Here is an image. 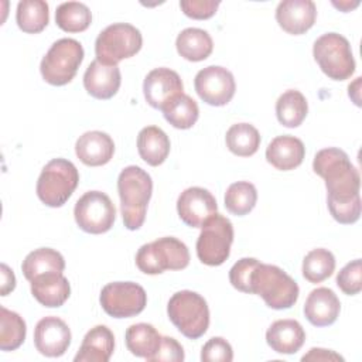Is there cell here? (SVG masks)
Returning <instances> with one entry per match:
<instances>
[{
  "instance_id": "obj_1",
  "label": "cell",
  "mask_w": 362,
  "mask_h": 362,
  "mask_svg": "<svg viewBox=\"0 0 362 362\" xmlns=\"http://www.w3.org/2000/svg\"><path fill=\"white\" fill-rule=\"evenodd\" d=\"M313 170L325 181L327 202L349 201L359 197L361 177L345 151L337 147L320 150L314 157Z\"/></svg>"
},
{
  "instance_id": "obj_2",
  "label": "cell",
  "mask_w": 362,
  "mask_h": 362,
  "mask_svg": "<svg viewBox=\"0 0 362 362\" xmlns=\"http://www.w3.org/2000/svg\"><path fill=\"white\" fill-rule=\"evenodd\" d=\"M117 192L124 226L129 230L140 229L144 223L153 192L150 174L137 165L123 168L117 177Z\"/></svg>"
},
{
  "instance_id": "obj_3",
  "label": "cell",
  "mask_w": 362,
  "mask_h": 362,
  "mask_svg": "<svg viewBox=\"0 0 362 362\" xmlns=\"http://www.w3.org/2000/svg\"><path fill=\"white\" fill-rule=\"evenodd\" d=\"M249 294L260 296L273 310H286L296 304L300 288L283 269L259 262L250 274Z\"/></svg>"
},
{
  "instance_id": "obj_4",
  "label": "cell",
  "mask_w": 362,
  "mask_h": 362,
  "mask_svg": "<svg viewBox=\"0 0 362 362\" xmlns=\"http://www.w3.org/2000/svg\"><path fill=\"white\" fill-rule=\"evenodd\" d=\"M167 314L175 328L189 339H198L209 327V308L202 296L191 290H181L171 296Z\"/></svg>"
},
{
  "instance_id": "obj_5",
  "label": "cell",
  "mask_w": 362,
  "mask_h": 362,
  "mask_svg": "<svg viewBox=\"0 0 362 362\" xmlns=\"http://www.w3.org/2000/svg\"><path fill=\"white\" fill-rule=\"evenodd\" d=\"M79 182V173L74 163L65 158L48 161L37 180V197L51 208L62 206L74 194Z\"/></svg>"
},
{
  "instance_id": "obj_6",
  "label": "cell",
  "mask_w": 362,
  "mask_h": 362,
  "mask_svg": "<svg viewBox=\"0 0 362 362\" xmlns=\"http://www.w3.org/2000/svg\"><path fill=\"white\" fill-rule=\"evenodd\" d=\"M188 263L189 252L187 245L173 236H164L144 243L136 253V266L146 274H160L165 270H182Z\"/></svg>"
},
{
  "instance_id": "obj_7",
  "label": "cell",
  "mask_w": 362,
  "mask_h": 362,
  "mask_svg": "<svg viewBox=\"0 0 362 362\" xmlns=\"http://www.w3.org/2000/svg\"><path fill=\"white\" fill-rule=\"evenodd\" d=\"M83 61V47L74 38L55 41L40 64L44 81L54 86L69 83Z\"/></svg>"
},
{
  "instance_id": "obj_8",
  "label": "cell",
  "mask_w": 362,
  "mask_h": 362,
  "mask_svg": "<svg viewBox=\"0 0 362 362\" xmlns=\"http://www.w3.org/2000/svg\"><path fill=\"white\" fill-rule=\"evenodd\" d=\"M313 55L329 79L345 81L355 72L351 44L338 33H327L318 37L313 45Z\"/></svg>"
},
{
  "instance_id": "obj_9",
  "label": "cell",
  "mask_w": 362,
  "mask_h": 362,
  "mask_svg": "<svg viewBox=\"0 0 362 362\" xmlns=\"http://www.w3.org/2000/svg\"><path fill=\"white\" fill-rule=\"evenodd\" d=\"M140 31L129 23H115L99 33L95 41L96 59L106 65H117L141 48Z\"/></svg>"
},
{
  "instance_id": "obj_10",
  "label": "cell",
  "mask_w": 362,
  "mask_h": 362,
  "mask_svg": "<svg viewBox=\"0 0 362 362\" xmlns=\"http://www.w3.org/2000/svg\"><path fill=\"white\" fill-rule=\"evenodd\" d=\"M232 242V222L216 212L201 226L197 239V256L206 266H221L230 255Z\"/></svg>"
},
{
  "instance_id": "obj_11",
  "label": "cell",
  "mask_w": 362,
  "mask_h": 362,
  "mask_svg": "<svg viewBox=\"0 0 362 362\" xmlns=\"http://www.w3.org/2000/svg\"><path fill=\"white\" fill-rule=\"evenodd\" d=\"M75 222L86 233L100 235L107 232L116 219V208L107 194L88 191L75 204Z\"/></svg>"
},
{
  "instance_id": "obj_12",
  "label": "cell",
  "mask_w": 362,
  "mask_h": 362,
  "mask_svg": "<svg viewBox=\"0 0 362 362\" xmlns=\"http://www.w3.org/2000/svg\"><path fill=\"white\" fill-rule=\"evenodd\" d=\"M105 313L113 318H129L140 314L147 304L144 288L133 281L107 283L99 297Z\"/></svg>"
},
{
  "instance_id": "obj_13",
  "label": "cell",
  "mask_w": 362,
  "mask_h": 362,
  "mask_svg": "<svg viewBox=\"0 0 362 362\" xmlns=\"http://www.w3.org/2000/svg\"><path fill=\"white\" fill-rule=\"evenodd\" d=\"M194 88L205 103L211 106H225L232 100L236 83L229 69L209 65L198 71L194 79Z\"/></svg>"
},
{
  "instance_id": "obj_14",
  "label": "cell",
  "mask_w": 362,
  "mask_h": 362,
  "mask_svg": "<svg viewBox=\"0 0 362 362\" xmlns=\"http://www.w3.org/2000/svg\"><path fill=\"white\" fill-rule=\"evenodd\" d=\"M216 211L218 204L215 197L202 187H189L177 199L178 216L191 228H201Z\"/></svg>"
},
{
  "instance_id": "obj_15",
  "label": "cell",
  "mask_w": 362,
  "mask_h": 362,
  "mask_svg": "<svg viewBox=\"0 0 362 362\" xmlns=\"http://www.w3.org/2000/svg\"><path fill=\"white\" fill-rule=\"evenodd\" d=\"M143 93L151 107L161 110L171 99L184 93V85L175 71L170 68H156L146 75Z\"/></svg>"
},
{
  "instance_id": "obj_16",
  "label": "cell",
  "mask_w": 362,
  "mask_h": 362,
  "mask_svg": "<svg viewBox=\"0 0 362 362\" xmlns=\"http://www.w3.org/2000/svg\"><path fill=\"white\" fill-rule=\"evenodd\" d=\"M71 329L58 317L41 318L34 329V345L41 355L57 358L66 352L71 344Z\"/></svg>"
},
{
  "instance_id": "obj_17",
  "label": "cell",
  "mask_w": 362,
  "mask_h": 362,
  "mask_svg": "<svg viewBox=\"0 0 362 362\" xmlns=\"http://www.w3.org/2000/svg\"><path fill=\"white\" fill-rule=\"evenodd\" d=\"M317 18V7L311 0H283L276 8L279 25L288 34L300 35L308 31Z\"/></svg>"
},
{
  "instance_id": "obj_18",
  "label": "cell",
  "mask_w": 362,
  "mask_h": 362,
  "mask_svg": "<svg viewBox=\"0 0 362 362\" xmlns=\"http://www.w3.org/2000/svg\"><path fill=\"white\" fill-rule=\"evenodd\" d=\"M120 82L122 75L117 65H106L98 59H93L83 74L86 92L100 100L113 98L120 88Z\"/></svg>"
},
{
  "instance_id": "obj_19",
  "label": "cell",
  "mask_w": 362,
  "mask_h": 362,
  "mask_svg": "<svg viewBox=\"0 0 362 362\" xmlns=\"http://www.w3.org/2000/svg\"><path fill=\"white\" fill-rule=\"evenodd\" d=\"M341 303L337 294L328 287L314 288L304 304V315L314 327H328L339 315Z\"/></svg>"
},
{
  "instance_id": "obj_20",
  "label": "cell",
  "mask_w": 362,
  "mask_h": 362,
  "mask_svg": "<svg viewBox=\"0 0 362 362\" xmlns=\"http://www.w3.org/2000/svg\"><path fill=\"white\" fill-rule=\"evenodd\" d=\"M75 153L85 165L99 167L112 160L115 143L107 133L90 130L79 136L75 143Z\"/></svg>"
},
{
  "instance_id": "obj_21",
  "label": "cell",
  "mask_w": 362,
  "mask_h": 362,
  "mask_svg": "<svg viewBox=\"0 0 362 362\" xmlns=\"http://www.w3.org/2000/svg\"><path fill=\"white\" fill-rule=\"evenodd\" d=\"M305 156L304 143L294 136L283 134L274 137L266 148V160L277 170L290 171L297 168Z\"/></svg>"
},
{
  "instance_id": "obj_22",
  "label": "cell",
  "mask_w": 362,
  "mask_h": 362,
  "mask_svg": "<svg viewBox=\"0 0 362 362\" xmlns=\"http://www.w3.org/2000/svg\"><path fill=\"white\" fill-rule=\"evenodd\" d=\"M33 297L44 307H61L71 294L68 279L62 273H47L30 281Z\"/></svg>"
},
{
  "instance_id": "obj_23",
  "label": "cell",
  "mask_w": 362,
  "mask_h": 362,
  "mask_svg": "<svg viewBox=\"0 0 362 362\" xmlns=\"http://www.w3.org/2000/svg\"><path fill=\"white\" fill-rule=\"evenodd\" d=\"M305 341V332L301 324L296 320H277L267 332L266 342L277 354H296Z\"/></svg>"
},
{
  "instance_id": "obj_24",
  "label": "cell",
  "mask_w": 362,
  "mask_h": 362,
  "mask_svg": "<svg viewBox=\"0 0 362 362\" xmlns=\"http://www.w3.org/2000/svg\"><path fill=\"white\" fill-rule=\"evenodd\" d=\"M115 349V335L106 325H95L90 328L78 354L75 362H107Z\"/></svg>"
},
{
  "instance_id": "obj_25",
  "label": "cell",
  "mask_w": 362,
  "mask_h": 362,
  "mask_svg": "<svg viewBox=\"0 0 362 362\" xmlns=\"http://www.w3.org/2000/svg\"><path fill=\"white\" fill-rule=\"evenodd\" d=\"M170 147V139L160 127L147 126L139 132L137 151L148 165L157 167L163 164L168 157Z\"/></svg>"
},
{
  "instance_id": "obj_26",
  "label": "cell",
  "mask_w": 362,
  "mask_h": 362,
  "mask_svg": "<svg viewBox=\"0 0 362 362\" xmlns=\"http://www.w3.org/2000/svg\"><path fill=\"white\" fill-rule=\"evenodd\" d=\"M161 338L163 337L158 334V331L151 324L147 322L133 324L126 329L124 334L127 349L133 355L144 358L147 361H150L158 351Z\"/></svg>"
},
{
  "instance_id": "obj_27",
  "label": "cell",
  "mask_w": 362,
  "mask_h": 362,
  "mask_svg": "<svg viewBox=\"0 0 362 362\" xmlns=\"http://www.w3.org/2000/svg\"><path fill=\"white\" fill-rule=\"evenodd\" d=\"M175 47H177V52L184 59L199 62L206 59L211 55L214 49V42L211 35L205 30L189 27L182 30L177 35Z\"/></svg>"
},
{
  "instance_id": "obj_28",
  "label": "cell",
  "mask_w": 362,
  "mask_h": 362,
  "mask_svg": "<svg viewBox=\"0 0 362 362\" xmlns=\"http://www.w3.org/2000/svg\"><path fill=\"white\" fill-rule=\"evenodd\" d=\"M64 269V256L51 247H40L30 252L21 264L23 274L28 281L41 274L62 273Z\"/></svg>"
},
{
  "instance_id": "obj_29",
  "label": "cell",
  "mask_w": 362,
  "mask_h": 362,
  "mask_svg": "<svg viewBox=\"0 0 362 362\" xmlns=\"http://www.w3.org/2000/svg\"><path fill=\"white\" fill-rule=\"evenodd\" d=\"M308 103L305 96L297 89H288L281 93L276 102V116L280 124L286 127H298L305 119Z\"/></svg>"
},
{
  "instance_id": "obj_30",
  "label": "cell",
  "mask_w": 362,
  "mask_h": 362,
  "mask_svg": "<svg viewBox=\"0 0 362 362\" xmlns=\"http://www.w3.org/2000/svg\"><path fill=\"white\" fill-rule=\"evenodd\" d=\"M49 20L48 3L44 0H21L17 4L16 21L21 31L28 34L41 33Z\"/></svg>"
},
{
  "instance_id": "obj_31",
  "label": "cell",
  "mask_w": 362,
  "mask_h": 362,
  "mask_svg": "<svg viewBox=\"0 0 362 362\" xmlns=\"http://www.w3.org/2000/svg\"><path fill=\"white\" fill-rule=\"evenodd\" d=\"M164 119L175 129H189L192 127L199 116V109L197 102L185 95L181 93L171 99L163 109Z\"/></svg>"
},
{
  "instance_id": "obj_32",
  "label": "cell",
  "mask_w": 362,
  "mask_h": 362,
  "mask_svg": "<svg viewBox=\"0 0 362 362\" xmlns=\"http://www.w3.org/2000/svg\"><path fill=\"white\" fill-rule=\"evenodd\" d=\"M225 141L229 151L235 156L249 157L257 151L260 146V134L253 124L236 123L228 129Z\"/></svg>"
},
{
  "instance_id": "obj_33",
  "label": "cell",
  "mask_w": 362,
  "mask_h": 362,
  "mask_svg": "<svg viewBox=\"0 0 362 362\" xmlns=\"http://www.w3.org/2000/svg\"><path fill=\"white\" fill-rule=\"evenodd\" d=\"M55 23L66 33H81L90 25L92 13L83 3L65 1L57 7Z\"/></svg>"
},
{
  "instance_id": "obj_34",
  "label": "cell",
  "mask_w": 362,
  "mask_h": 362,
  "mask_svg": "<svg viewBox=\"0 0 362 362\" xmlns=\"http://www.w3.org/2000/svg\"><path fill=\"white\" fill-rule=\"evenodd\" d=\"M27 327L23 317L17 313L0 307V349L14 351L25 339Z\"/></svg>"
},
{
  "instance_id": "obj_35",
  "label": "cell",
  "mask_w": 362,
  "mask_h": 362,
  "mask_svg": "<svg viewBox=\"0 0 362 362\" xmlns=\"http://www.w3.org/2000/svg\"><path fill=\"white\" fill-rule=\"evenodd\" d=\"M257 201L256 187L249 181H238L228 187L225 192V208L236 215L243 216L249 214Z\"/></svg>"
},
{
  "instance_id": "obj_36",
  "label": "cell",
  "mask_w": 362,
  "mask_h": 362,
  "mask_svg": "<svg viewBox=\"0 0 362 362\" xmlns=\"http://www.w3.org/2000/svg\"><path fill=\"white\" fill-rule=\"evenodd\" d=\"M335 270L334 255L322 247L313 249L303 260V276L313 284L321 283L328 279Z\"/></svg>"
},
{
  "instance_id": "obj_37",
  "label": "cell",
  "mask_w": 362,
  "mask_h": 362,
  "mask_svg": "<svg viewBox=\"0 0 362 362\" xmlns=\"http://www.w3.org/2000/svg\"><path fill=\"white\" fill-rule=\"evenodd\" d=\"M337 284L342 293L346 296H355L362 290V262L361 259H355L345 264L338 276Z\"/></svg>"
},
{
  "instance_id": "obj_38",
  "label": "cell",
  "mask_w": 362,
  "mask_h": 362,
  "mask_svg": "<svg viewBox=\"0 0 362 362\" xmlns=\"http://www.w3.org/2000/svg\"><path fill=\"white\" fill-rule=\"evenodd\" d=\"M233 351L230 344L222 337H214L204 344L201 349L202 362H230Z\"/></svg>"
},
{
  "instance_id": "obj_39",
  "label": "cell",
  "mask_w": 362,
  "mask_h": 362,
  "mask_svg": "<svg viewBox=\"0 0 362 362\" xmlns=\"http://www.w3.org/2000/svg\"><path fill=\"white\" fill-rule=\"evenodd\" d=\"M259 260L255 257H242L238 260L229 270V281L230 284L242 291L249 294V281H250V274L253 269L257 266Z\"/></svg>"
},
{
  "instance_id": "obj_40",
  "label": "cell",
  "mask_w": 362,
  "mask_h": 362,
  "mask_svg": "<svg viewBox=\"0 0 362 362\" xmlns=\"http://www.w3.org/2000/svg\"><path fill=\"white\" fill-rule=\"evenodd\" d=\"M329 214L332 218L344 225L355 223L361 216V197H356L349 201L327 202Z\"/></svg>"
},
{
  "instance_id": "obj_41",
  "label": "cell",
  "mask_w": 362,
  "mask_h": 362,
  "mask_svg": "<svg viewBox=\"0 0 362 362\" xmlns=\"http://www.w3.org/2000/svg\"><path fill=\"white\" fill-rule=\"evenodd\" d=\"M219 1L216 0H181L180 1V7L182 10V13L187 17L195 18V20H206L209 17H212L218 7H219Z\"/></svg>"
},
{
  "instance_id": "obj_42",
  "label": "cell",
  "mask_w": 362,
  "mask_h": 362,
  "mask_svg": "<svg viewBox=\"0 0 362 362\" xmlns=\"http://www.w3.org/2000/svg\"><path fill=\"white\" fill-rule=\"evenodd\" d=\"M184 358L185 355L181 344L171 337H163L160 348L156 352V355L150 359V362H181L184 361Z\"/></svg>"
},
{
  "instance_id": "obj_43",
  "label": "cell",
  "mask_w": 362,
  "mask_h": 362,
  "mask_svg": "<svg viewBox=\"0 0 362 362\" xmlns=\"http://www.w3.org/2000/svg\"><path fill=\"white\" fill-rule=\"evenodd\" d=\"M301 361H324V362H329V361H344V358L341 355H338L337 352L331 351V349H324V348H311L303 358Z\"/></svg>"
},
{
  "instance_id": "obj_44",
  "label": "cell",
  "mask_w": 362,
  "mask_h": 362,
  "mask_svg": "<svg viewBox=\"0 0 362 362\" xmlns=\"http://www.w3.org/2000/svg\"><path fill=\"white\" fill-rule=\"evenodd\" d=\"M0 270H1V288H0V293H1V296H7L16 287V276H14L13 270L6 263H1Z\"/></svg>"
},
{
  "instance_id": "obj_45",
  "label": "cell",
  "mask_w": 362,
  "mask_h": 362,
  "mask_svg": "<svg viewBox=\"0 0 362 362\" xmlns=\"http://www.w3.org/2000/svg\"><path fill=\"white\" fill-rule=\"evenodd\" d=\"M332 4H334L337 8L342 10V11H349L351 8H355V7L359 4V1H355L354 4H351L349 1H339V3H337V1H332Z\"/></svg>"
}]
</instances>
